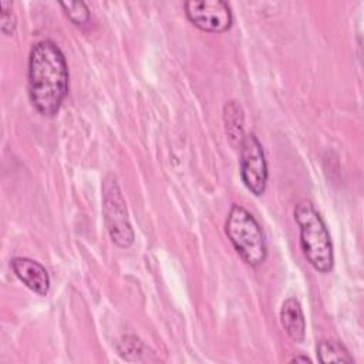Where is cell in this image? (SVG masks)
I'll return each instance as SVG.
<instances>
[{
    "label": "cell",
    "mask_w": 364,
    "mask_h": 364,
    "mask_svg": "<svg viewBox=\"0 0 364 364\" xmlns=\"http://www.w3.org/2000/svg\"><path fill=\"white\" fill-rule=\"evenodd\" d=\"M240 148V178L245 186L256 196L266 191L267 164L264 151L255 134H246L239 145Z\"/></svg>",
    "instance_id": "5b68a950"
},
{
    "label": "cell",
    "mask_w": 364,
    "mask_h": 364,
    "mask_svg": "<svg viewBox=\"0 0 364 364\" xmlns=\"http://www.w3.org/2000/svg\"><path fill=\"white\" fill-rule=\"evenodd\" d=\"M317 358L320 363H354L346 346L337 340H321L317 344Z\"/></svg>",
    "instance_id": "30bf717a"
},
{
    "label": "cell",
    "mask_w": 364,
    "mask_h": 364,
    "mask_svg": "<svg viewBox=\"0 0 364 364\" xmlns=\"http://www.w3.org/2000/svg\"><path fill=\"white\" fill-rule=\"evenodd\" d=\"M225 232L245 263L260 266L267 256L264 235L255 216L240 205H233L228 213Z\"/></svg>",
    "instance_id": "3957f363"
},
{
    "label": "cell",
    "mask_w": 364,
    "mask_h": 364,
    "mask_svg": "<svg viewBox=\"0 0 364 364\" xmlns=\"http://www.w3.org/2000/svg\"><path fill=\"white\" fill-rule=\"evenodd\" d=\"M223 122H225V129L226 135L233 146L240 145L245 132H243V124H245V117H243V109L239 105L237 101L232 100L228 101L223 107Z\"/></svg>",
    "instance_id": "9c48e42d"
},
{
    "label": "cell",
    "mask_w": 364,
    "mask_h": 364,
    "mask_svg": "<svg viewBox=\"0 0 364 364\" xmlns=\"http://www.w3.org/2000/svg\"><path fill=\"white\" fill-rule=\"evenodd\" d=\"M102 213L112 242L122 249L134 243V229L128 218L127 203L115 176L108 175L102 182Z\"/></svg>",
    "instance_id": "277c9868"
},
{
    "label": "cell",
    "mask_w": 364,
    "mask_h": 364,
    "mask_svg": "<svg viewBox=\"0 0 364 364\" xmlns=\"http://www.w3.org/2000/svg\"><path fill=\"white\" fill-rule=\"evenodd\" d=\"M290 363H311V360L306 355H296L290 360Z\"/></svg>",
    "instance_id": "5bb4252c"
},
{
    "label": "cell",
    "mask_w": 364,
    "mask_h": 364,
    "mask_svg": "<svg viewBox=\"0 0 364 364\" xmlns=\"http://www.w3.org/2000/svg\"><path fill=\"white\" fill-rule=\"evenodd\" d=\"M10 264L14 274L18 277V280L23 282V284L28 287L31 291L40 296H46L48 293L50 276L41 263L30 257L18 256V257H13Z\"/></svg>",
    "instance_id": "52a82bcc"
},
{
    "label": "cell",
    "mask_w": 364,
    "mask_h": 364,
    "mask_svg": "<svg viewBox=\"0 0 364 364\" xmlns=\"http://www.w3.org/2000/svg\"><path fill=\"white\" fill-rule=\"evenodd\" d=\"M64 14L78 26L90 21V9L84 1H60Z\"/></svg>",
    "instance_id": "8fae6325"
},
{
    "label": "cell",
    "mask_w": 364,
    "mask_h": 364,
    "mask_svg": "<svg viewBox=\"0 0 364 364\" xmlns=\"http://www.w3.org/2000/svg\"><path fill=\"white\" fill-rule=\"evenodd\" d=\"M27 78L34 108L41 115H55L68 92V67L61 48L54 41L41 40L33 44Z\"/></svg>",
    "instance_id": "6da1fadb"
},
{
    "label": "cell",
    "mask_w": 364,
    "mask_h": 364,
    "mask_svg": "<svg viewBox=\"0 0 364 364\" xmlns=\"http://www.w3.org/2000/svg\"><path fill=\"white\" fill-rule=\"evenodd\" d=\"M280 323L287 333V336L296 341L301 343L306 336V321L301 310V304L296 297H289L283 301L280 309Z\"/></svg>",
    "instance_id": "ba28073f"
},
{
    "label": "cell",
    "mask_w": 364,
    "mask_h": 364,
    "mask_svg": "<svg viewBox=\"0 0 364 364\" xmlns=\"http://www.w3.org/2000/svg\"><path fill=\"white\" fill-rule=\"evenodd\" d=\"M183 9L188 20L202 31L223 33L233 23L232 9L223 0H189Z\"/></svg>",
    "instance_id": "8992f818"
},
{
    "label": "cell",
    "mask_w": 364,
    "mask_h": 364,
    "mask_svg": "<svg viewBox=\"0 0 364 364\" xmlns=\"http://www.w3.org/2000/svg\"><path fill=\"white\" fill-rule=\"evenodd\" d=\"M294 220L300 230V246L307 262L320 273H328L334 266L330 233L320 213L309 199H301L294 208Z\"/></svg>",
    "instance_id": "7a4b0ae2"
},
{
    "label": "cell",
    "mask_w": 364,
    "mask_h": 364,
    "mask_svg": "<svg viewBox=\"0 0 364 364\" xmlns=\"http://www.w3.org/2000/svg\"><path fill=\"white\" fill-rule=\"evenodd\" d=\"M0 26L6 36H13L17 27V17L13 10V3L7 0L0 1Z\"/></svg>",
    "instance_id": "7c38bea8"
},
{
    "label": "cell",
    "mask_w": 364,
    "mask_h": 364,
    "mask_svg": "<svg viewBox=\"0 0 364 364\" xmlns=\"http://www.w3.org/2000/svg\"><path fill=\"white\" fill-rule=\"evenodd\" d=\"M118 351L119 354L124 357V358H128L129 354H135L136 355V360H142L139 357V354L142 353H146V347L144 346V343L136 338L135 336H125L121 341H119V346H118Z\"/></svg>",
    "instance_id": "4fadbf2b"
}]
</instances>
